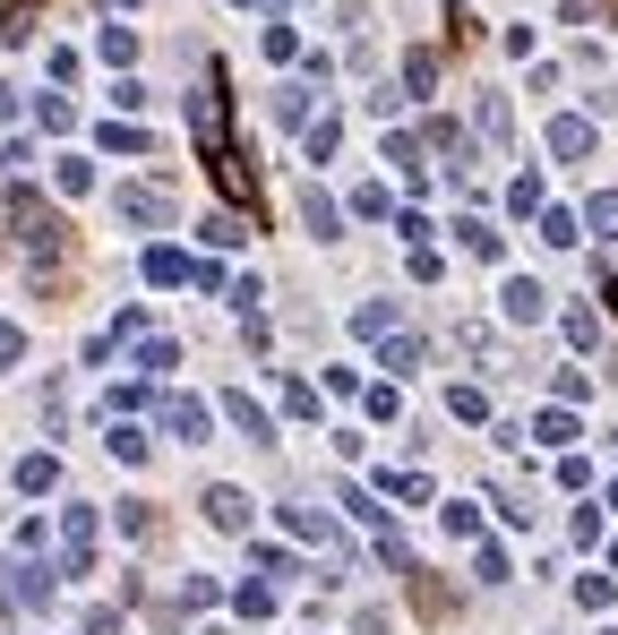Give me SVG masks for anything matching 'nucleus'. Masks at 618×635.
I'll use <instances>...</instances> for the list:
<instances>
[{"mask_svg":"<svg viewBox=\"0 0 618 635\" xmlns=\"http://www.w3.org/2000/svg\"><path fill=\"white\" fill-rule=\"evenodd\" d=\"M499 309H507V327H541V318H550V293H541L533 275H507V293H499Z\"/></svg>","mask_w":618,"mask_h":635,"instance_id":"8","label":"nucleus"},{"mask_svg":"<svg viewBox=\"0 0 618 635\" xmlns=\"http://www.w3.org/2000/svg\"><path fill=\"white\" fill-rule=\"evenodd\" d=\"M18 352H26V336H18V327H0V370H9Z\"/></svg>","mask_w":618,"mask_h":635,"instance_id":"51","label":"nucleus"},{"mask_svg":"<svg viewBox=\"0 0 618 635\" xmlns=\"http://www.w3.org/2000/svg\"><path fill=\"white\" fill-rule=\"evenodd\" d=\"M584 233H593V241H618V190H602L584 206Z\"/></svg>","mask_w":618,"mask_h":635,"instance_id":"26","label":"nucleus"},{"mask_svg":"<svg viewBox=\"0 0 618 635\" xmlns=\"http://www.w3.org/2000/svg\"><path fill=\"white\" fill-rule=\"evenodd\" d=\"M566 343L593 352V343H602V309H566Z\"/></svg>","mask_w":618,"mask_h":635,"instance_id":"33","label":"nucleus"},{"mask_svg":"<svg viewBox=\"0 0 618 635\" xmlns=\"http://www.w3.org/2000/svg\"><path fill=\"white\" fill-rule=\"evenodd\" d=\"M35 121H44L52 138H69V129H78V103L69 95H35Z\"/></svg>","mask_w":618,"mask_h":635,"instance_id":"25","label":"nucleus"},{"mask_svg":"<svg viewBox=\"0 0 618 635\" xmlns=\"http://www.w3.org/2000/svg\"><path fill=\"white\" fill-rule=\"evenodd\" d=\"M533 439L541 446H575V404H550V412L533 421Z\"/></svg>","mask_w":618,"mask_h":635,"instance_id":"22","label":"nucleus"},{"mask_svg":"<svg viewBox=\"0 0 618 635\" xmlns=\"http://www.w3.org/2000/svg\"><path fill=\"white\" fill-rule=\"evenodd\" d=\"M18 489H26V498H44V489H60V455H18Z\"/></svg>","mask_w":618,"mask_h":635,"instance_id":"15","label":"nucleus"},{"mask_svg":"<svg viewBox=\"0 0 618 635\" xmlns=\"http://www.w3.org/2000/svg\"><path fill=\"white\" fill-rule=\"evenodd\" d=\"M472 129H481V138H507V95H481V103H472Z\"/></svg>","mask_w":618,"mask_h":635,"instance_id":"30","label":"nucleus"},{"mask_svg":"<svg viewBox=\"0 0 618 635\" xmlns=\"http://www.w3.org/2000/svg\"><path fill=\"white\" fill-rule=\"evenodd\" d=\"M52 576H60V567H35V549H18V558L0 567V610H9V619L44 610V601H52Z\"/></svg>","mask_w":618,"mask_h":635,"instance_id":"3","label":"nucleus"},{"mask_svg":"<svg viewBox=\"0 0 618 635\" xmlns=\"http://www.w3.org/2000/svg\"><path fill=\"white\" fill-rule=\"evenodd\" d=\"M112 9H138V0H112Z\"/></svg>","mask_w":618,"mask_h":635,"instance_id":"54","label":"nucleus"},{"mask_svg":"<svg viewBox=\"0 0 618 635\" xmlns=\"http://www.w3.org/2000/svg\"><path fill=\"white\" fill-rule=\"evenodd\" d=\"M26 18H35V0H0V35H26Z\"/></svg>","mask_w":618,"mask_h":635,"instance_id":"49","label":"nucleus"},{"mask_svg":"<svg viewBox=\"0 0 618 635\" xmlns=\"http://www.w3.org/2000/svg\"><path fill=\"white\" fill-rule=\"evenodd\" d=\"M360 404H369V421H396V412H404V395H396V387H369Z\"/></svg>","mask_w":618,"mask_h":635,"instance_id":"46","label":"nucleus"},{"mask_svg":"<svg viewBox=\"0 0 618 635\" xmlns=\"http://www.w3.org/2000/svg\"><path fill=\"white\" fill-rule=\"evenodd\" d=\"M550 155L584 163V155H593V121H584V112H559V121H550Z\"/></svg>","mask_w":618,"mask_h":635,"instance_id":"12","label":"nucleus"},{"mask_svg":"<svg viewBox=\"0 0 618 635\" xmlns=\"http://www.w3.org/2000/svg\"><path fill=\"white\" fill-rule=\"evenodd\" d=\"M95 52L112 60V69H129V60H138V35H129V26H103V35H95Z\"/></svg>","mask_w":618,"mask_h":635,"instance_id":"28","label":"nucleus"},{"mask_svg":"<svg viewBox=\"0 0 618 635\" xmlns=\"http://www.w3.org/2000/svg\"><path fill=\"white\" fill-rule=\"evenodd\" d=\"M353 215H360V224H378V215H387V181H360V190H353Z\"/></svg>","mask_w":618,"mask_h":635,"instance_id":"39","label":"nucleus"},{"mask_svg":"<svg viewBox=\"0 0 618 635\" xmlns=\"http://www.w3.org/2000/svg\"><path fill=\"white\" fill-rule=\"evenodd\" d=\"M378 163H396L404 181H430V163H421V138H412V129H387V147H378Z\"/></svg>","mask_w":618,"mask_h":635,"instance_id":"13","label":"nucleus"},{"mask_svg":"<svg viewBox=\"0 0 618 635\" xmlns=\"http://www.w3.org/2000/svg\"><path fill=\"white\" fill-rule=\"evenodd\" d=\"M224 421H232V430H241L250 446H266V439H275V412H266V404H258L250 387H232V395H224Z\"/></svg>","mask_w":618,"mask_h":635,"instance_id":"6","label":"nucleus"},{"mask_svg":"<svg viewBox=\"0 0 618 635\" xmlns=\"http://www.w3.org/2000/svg\"><path fill=\"white\" fill-rule=\"evenodd\" d=\"M610 507H618V481H610Z\"/></svg>","mask_w":618,"mask_h":635,"instance_id":"55","label":"nucleus"},{"mask_svg":"<svg viewBox=\"0 0 618 635\" xmlns=\"http://www.w3.org/2000/svg\"><path fill=\"white\" fill-rule=\"evenodd\" d=\"M154 412H163V430H172V439H181V446H198V439H206V421H215V412H206L198 395H163Z\"/></svg>","mask_w":618,"mask_h":635,"instance_id":"9","label":"nucleus"},{"mask_svg":"<svg viewBox=\"0 0 618 635\" xmlns=\"http://www.w3.org/2000/svg\"><path fill=\"white\" fill-rule=\"evenodd\" d=\"M147 284H163V293H172V284H198V258H181L172 241H154L147 249Z\"/></svg>","mask_w":618,"mask_h":635,"instance_id":"11","label":"nucleus"},{"mask_svg":"<svg viewBox=\"0 0 618 635\" xmlns=\"http://www.w3.org/2000/svg\"><path fill=\"white\" fill-rule=\"evenodd\" d=\"M232 601H241V619H275V585H241Z\"/></svg>","mask_w":618,"mask_h":635,"instance_id":"42","label":"nucleus"},{"mask_svg":"<svg viewBox=\"0 0 618 635\" xmlns=\"http://www.w3.org/2000/svg\"><path fill=\"white\" fill-rule=\"evenodd\" d=\"M87 635H121V610H87Z\"/></svg>","mask_w":618,"mask_h":635,"instance_id":"50","label":"nucleus"},{"mask_svg":"<svg viewBox=\"0 0 618 635\" xmlns=\"http://www.w3.org/2000/svg\"><path fill=\"white\" fill-rule=\"evenodd\" d=\"M198 507H206V524H215V533H250V515H258V507H250V489H232V481H215Z\"/></svg>","mask_w":618,"mask_h":635,"instance_id":"5","label":"nucleus"},{"mask_svg":"<svg viewBox=\"0 0 618 635\" xmlns=\"http://www.w3.org/2000/svg\"><path fill=\"white\" fill-rule=\"evenodd\" d=\"M438 515H447V533H456V541H481V515H472V498H447Z\"/></svg>","mask_w":618,"mask_h":635,"instance_id":"35","label":"nucleus"},{"mask_svg":"<svg viewBox=\"0 0 618 635\" xmlns=\"http://www.w3.org/2000/svg\"><path fill=\"white\" fill-rule=\"evenodd\" d=\"M103 446H112L121 464H147V430H138V421H103Z\"/></svg>","mask_w":618,"mask_h":635,"instance_id":"21","label":"nucleus"},{"mask_svg":"<svg viewBox=\"0 0 618 635\" xmlns=\"http://www.w3.org/2000/svg\"><path fill=\"white\" fill-rule=\"evenodd\" d=\"M447 412H456V421H481V412H490V395H481V387H447Z\"/></svg>","mask_w":618,"mask_h":635,"instance_id":"41","label":"nucleus"},{"mask_svg":"<svg viewBox=\"0 0 618 635\" xmlns=\"http://www.w3.org/2000/svg\"><path fill=\"white\" fill-rule=\"evenodd\" d=\"M533 224H541V241H550V249H575V241H584V215H566V206H541Z\"/></svg>","mask_w":618,"mask_h":635,"instance_id":"19","label":"nucleus"},{"mask_svg":"<svg viewBox=\"0 0 618 635\" xmlns=\"http://www.w3.org/2000/svg\"><path fill=\"white\" fill-rule=\"evenodd\" d=\"M335 147H344V121H335V112H318V121L301 129V155H309V163H327Z\"/></svg>","mask_w":618,"mask_h":635,"instance_id":"18","label":"nucleus"},{"mask_svg":"<svg viewBox=\"0 0 618 635\" xmlns=\"http://www.w3.org/2000/svg\"><path fill=\"white\" fill-rule=\"evenodd\" d=\"M438 87V52H412L404 60V95H430Z\"/></svg>","mask_w":618,"mask_h":635,"instance_id":"31","label":"nucleus"},{"mask_svg":"<svg viewBox=\"0 0 618 635\" xmlns=\"http://www.w3.org/2000/svg\"><path fill=\"white\" fill-rule=\"evenodd\" d=\"M284 524H293L301 541H318V549L344 567V533H335V515H327V507H284Z\"/></svg>","mask_w":618,"mask_h":635,"instance_id":"10","label":"nucleus"},{"mask_svg":"<svg viewBox=\"0 0 618 635\" xmlns=\"http://www.w3.org/2000/svg\"><path fill=\"white\" fill-rule=\"evenodd\" d=\"M275 121H284V129H309V121H318V112H309V87H275Z\"/></svg>","mask_w":618,"mask_h":635,"instance_id":"27","label":"nucleus"},{"mask_svg":"<svg viewBox=\"0 0 618 635\" xmlns=\"http://www.w3.org/2000/svg\"><path fill=\"white\" fill-rule=\"evenodd\" d=\"M301 224L318 233V241H335V233H344V206H335L327 190H309V197H301Z\"/></svg>","mask_w":618,"mask_h":635,"instance_id":"16","label":"nucleus"},{"mask_svg":"<svg viewBox=\"0 0 618 635\" xmlns=\"http://www.w3.org/2000/svg\"><path fill=\"white\" fill-rule=\"evenodd\" d=\"M9 241L26 249V267H35V284H52L60 267H69V224H60V206H44V197L26 190H9Z\"/></svg>","mask_w":618,"mask_h":635,"instance_id":"1","label":"nucleus"},{"mask_svg":"<svg viewBox=\"0 0 618 635\" xmlns=\"http://www.w3.org/2000/svg\"><path fill=\"white\" fill-rule=\"evenodd\" d=\"M121 533H129V541L154 533V507H147V498H121Z\"/></svg>","mask_w":618,"mask_h":635,"instance_id":"38","label":"nucleus"},{"mask_svg":"<svg viewBox=\"0 0 618 635\" xmlns=\"http://www.w3.org/2000/svg\"><path fill=\"white\" fill-rule=\"evenodd\" d=\"M507 206H515V215H541V172H515V181H507Z\"/></svg>","mask_w":618,"mask_h":635,"instance_id":"34","label":"nucleus"},{"mask_svg":"<svg viewBox=\"0 0 618 635\" xmlns=\"http://www.w3.org/2000/svg\"><path fill=\"white\" fill-rule=\"evenodd\" d=\"M472 576H481V585H507V549L481 541V549H472Z\"/></svg>","mask_w":618,"mask_h":635,"instance_id":"43","label":"nucleus"},{"mask_svg":"<svg viewBox=\"0 0 618 635\" xmlns=\"http://www.w3.org/2000/svg\"><path fill=\"white\" fill-rule=\"evenodd\" d=\"M103 147H112V155H154V138H147V129H129V121H103Z\"/></svg>","mask_w":618,"mask_h":635,"instance_id":"29","label":"nucleus"},{"mask_svg":"<svg viewBox=\"0 0 618 635\" xmlns=\"http://www.w3.org/2000/svg\"><path fill=\"white\" fill-rule=\"evenodd\" d=\"M593 395V370H559V404H584Z\"/></svg>","mask_w":618,"mask_h":635,"instance_id":"47","label":"nucleus"},{"mask_svg":"<svg viewBox=\"0 0 618 635\" xmlns=\"http://www.w3.org/2000/svg\"><path fill=\"white\" fill-rule=\"evenodd\" d=\"M241 241H250L241 215H206V249H241Z\"/></svg>","mask_w":618,"mask_h":635,"instance_id":"32","label":"nucleus"},{"mask_svg":"<svg viewBox=\"0 0 618 635\" xmlns=\"http://www.w3.org/2000/svg\"><path fill=\"white\" fill-rule=\"evenodd\" d=\"M112 215L138 224V233H154V224H172V197L163 190H112Z\"/></svg>","mask_w":618,"mask_h":635,"instance_id":"7","label":"nucleus"},{"mask_svg":"<svg viewBox=\"0 0 618 635\" xmlns=\"http://www.w3.org/2000/svg\"><path fill=\"white\" fill-rule=\"evenodd\" d=\"M232 9H266V0H232Z\"/></svg>","mask_w":618,"mask_h":635,"instance_id":"53","label":"nucleus"},{"mask_svg":"<svg viewBox=\"0 0 618 635\" xmlns=\"http://www.w3.org/2000/svg\"><path fill=\"white\" fill-rule=\"evenodd\" d=\"M610 318H618V275H610Z\"/></svg>","mask_w":618,"mask_h":635,"instance_id":"52","label":"nucleus"},{"mask_svg":"<svg viewBox=\"0 0 618 635\" xmlns=\"http://www.w3.org/2000/svg\"><path fill=\"white\" fill-rule=\"evenodd\" d=\"M387 370H396V378L421 370V336H387Z\"/></svg>","mask_w":618,"mask_h":635,"instance_id":"40","label":"nucleus"},{"mask_svg":"<svg viewBox=\"0 0 618 635\" xmlns=\"http://www.w3.org/2000/svg\"><path fill=\"white\" fill-rule=\"evenodd\" d=\"M430 147L447 155V172H472V138H464L456 121H430Z\"/></svg>","mask_w":618,"mask_h":635,"instance_id":"20","label":"nucleus"},{"mask_svg":"<svg viewBox=\"0 0 618 635\" xmlns=\"http://www.w3.org/2000/svg\"><path fill=\"white\" fill-rule=\"evenodd\" d=\"M250 567H258V576H275V585H293V576H301V558H293V549H275V541H258Z\"/></svg>","mask_w":618,"mask_h":635,"instance_id":"23","label":"nucleus"},{"mask_svg":"<svg viewBox=\"0 0 618 635\" xmlns=\"http://www.w3.org/2000/svg\"><path fill=\"white\" fill-rule=\"evenodd\" d=\"M190 129H198V155L206 163H224V60H206V78H198V95H190Z\"/></svg>","mask_w":618,"mask_h":635,"instance_id":"2","label":"nucleus"},{"mask_svg":"<svg viewBox=\"0 0 618 635\" xmlns=\"http://www.w3.org/2000/svg\"><path fill=\"white\" fill-rule=\"evenodd\" d=\"M353 336L360 343H387V336H396V301H360V309H353Z\"/></svg>","mask_w":618,"mask_h":635,"instance_id":"17","label":"nucleus"},{"mask_svg":"<svg viewBox=\"0 0 618 635\" xmlns=\"http://www.w3.org/2000/svg\"><path fill=\"white\" fill-rule=\"evenodd\" d=\"M258 44H266V60H301V35H293V26H266Z\"/></svg>","mask_w":618,"mask_h":635,"instance_id":"45","label":"nucleus"},{"mask_svg":"<svg viewBox=\"0 0 618 635\" xmlns=\"http://www.w3.org/2000/svg\"><path fill=\"white\" fill-rule=\"evenodd\" d=\"M181 601H190V610H215V576H181Z\"/></svg>","mask_w":618,"mask_h":635,"instance_id":"48","label":"nucleus"},{"mask_svg":"<svg viewBox=\"0 0 618 635\" xmlns=\"http://www.w3.org/2000/svg\"><path fill=\"white\" fill-rule=\"evenodd\" d=\"M456 233H464V249H472V258H499V233H490V224H481V215H464Z\"/></svg>","mask_w":618,"mask_h":635,"instance_id":"37","label":"nucleus"},{"mask_svg":"<svg viewBox=\"0 0 618 635\" xmlns=\"http://www.w3.org/2000/svg\"><path fill=\"white\" fill-rule=\"evenodd\" d=\"M52 181H60V197H87V190H95V163H87V155H60Z\"/></svg>","mask_w":618,"mask_h":635,"instance_id":"24","label":"nucleus"},{"mask_svg":"<svg viewBox=\"0 0 618 635\" xmlns=\"http://www.w3.org/2000/svg\"><path fill=\"white\" fill-rule=\"evenodd\" d=\"M284 412H293V421H318V387H309V378H284Z\"/></svg>","mask_w":618,"mask_h":635,"instance_id":"36","label":"nucleus"},{"mask_svg":"<svg viewBox=\"0 0 618 635\" xmlns=\"http://www.w3.org/2000/svg\"><path fill=\"white\" fill-rule=\"evenodd\" d=\"M129 352H138V370H147V378H163V370H181V336H154V327H147V336L129 343Z\"/></svg>","mask_w":618,"mask_h":635,"instance_id":"14","label":"nucleus"},{"mask_svg":"<svg viewBox=\"0 0 618 635\" xmlns=\"http://www.w3.org/2000/svg\"><path fill=\"white\" fill-rule=\"evenodd\" d=\"M60 576H95V507H60Z\"/></svg>","mask_w":618,"mask_h":635,"instance_id":"4","label":"nucleus"},{"mask_svg":"<svg viewBox=\"0 0 618 635\" xmlns=\"http://www.w3.org/2000/svg\"><path fill=\"white\" fill-rule=\"evenodd\" d=\"M387 498H404V507H421V498H430V473H387Z\"/></svg>","mask_w":618,"mask_h":635,"instance_id":"44","label":"nucleus"}]
</instances>
